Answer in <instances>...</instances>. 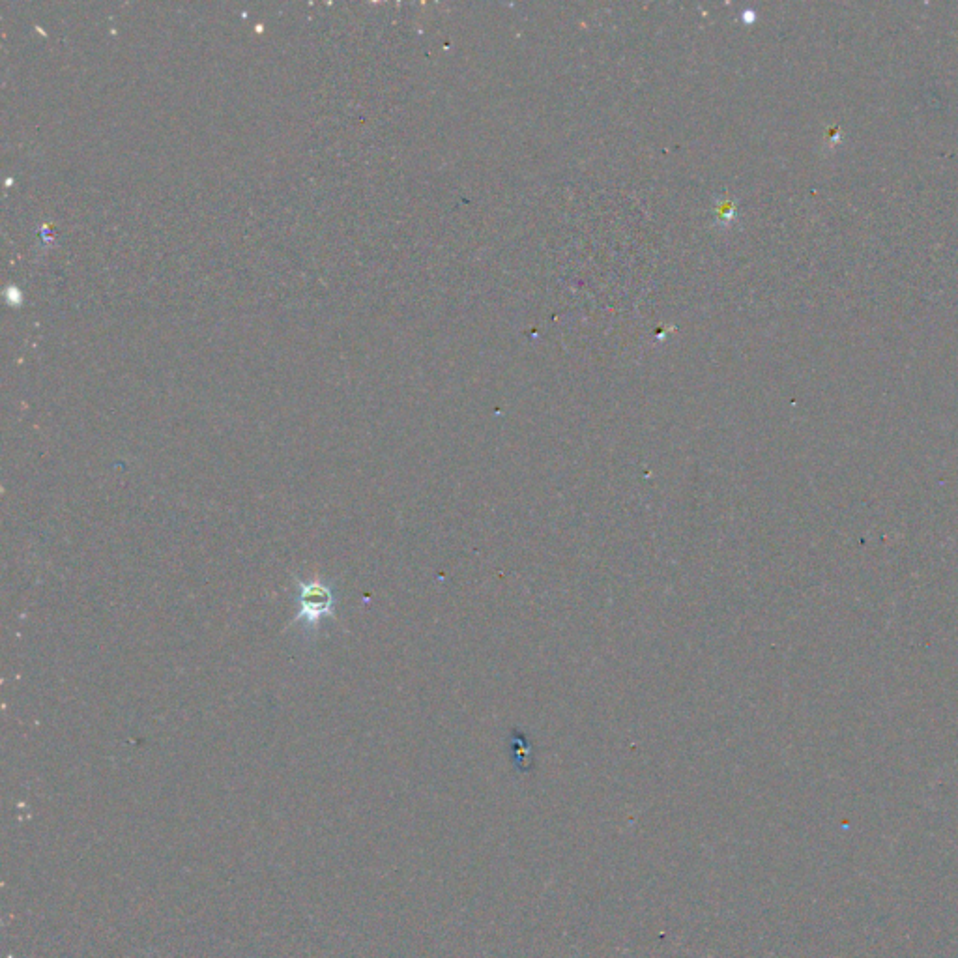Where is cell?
I'll use <instances>...</instances> for the list:
<instances>
[{
    "label": "cell",
    "instance_id": "obj_1",
    "mask_svg": "<svg viewBox=\"0 0 958 958\" xmlns=\"http://www.w3.org/2000/svg\"><path fill=\"white\" fill-rule=\"evenodd\" d=\"M337 594L324 581H300L296 579V607L294 624H302L309 631H317L326 618H334Z\"/></svg>",
    "mask_w": 958,
    "mask_h": 958
}]
</instances>
